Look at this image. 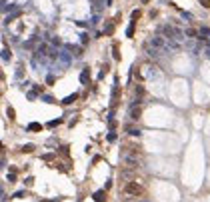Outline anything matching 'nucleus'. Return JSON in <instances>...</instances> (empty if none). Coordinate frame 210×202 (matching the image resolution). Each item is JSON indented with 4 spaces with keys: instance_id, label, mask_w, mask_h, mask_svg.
I'll list each match as a JSON object with an SVG mask.
<instances>
[{
    "instance_id": "nucleus-12",
    "label": "nucleus",
    "mask_w": 210,
    "mask_h": 202,
    "mask_svg": "<svg viewBox=\"0 0 210 202\" xmlns=\"http://www.w3.org/2000/svg\"><path fill=\"white\" fill-rule=\"evenodd\" d=\"M32 150H34V146H32V144H24L22 146V152H32Z\"/></svg>"
},
{
    "instance_id": "nucleus-14",
    "label": "nucleus",
    "mask_w": 210,
    "mask_h": 202,
    "mask_svg": "<svg viewBox=\"0 0 210 202\" xmlns=\"http://www.w3.org/2000/svg\"><path fill=\"white\" fill-rule=\"evenodd\" d=\"M2 58H4V60H10V50H6V48H4V52H2Z\"/></svg>"
},
{
    "instance_id": "nucleus-19",
    "label": "nucleus",
    "mask_w": 210,
    "mask_h": 202,
    "mask_svg": "<svg viewBox=\"0 0 210 202\" xmlns=\"http://www.w3.org/2000/svg\"><path fill=\"white\" fill-rule=\"evenodd\" d=\"M200 34H206V36H210V28H200Z\"/></svg>"
},
{
    "instance_id": "nucleus-22",
    "label": "nucleus",
    "mask_w": 210,
    "mask_h": 202,
    "mask_svg": "<svg viewBox=\"0 0 210 202\" xmlns=\"http://www.w3.org/2000/svg\"><path fill=\"white\" fill-rule=\"evenodd\" d=\"M34 92H40V94H42V92H44V88H42V86H34Z\"/></svg>"
},
{
    "instance_id": "nucleus-23",
    "label": "nucleus",
    "mask_w": 210,
    "mask_h": 202,
    "mask_svg": "<svg viewBox=\"0 0 210 202\" xmlns=\"http://www.w3.org/2000/svg\"><path fill=\"white\" fill-rule=\"evenodd\" d=\"M140 2H142V4H148V2H150V0H140Z\"/></svg>"
},
{
    "instance_id": "nucleus-6",
    "label": "nucleus",
    "mask_w": 210,
    "mask_h": 202,
    "mask_svg": "<svg viewBox=\"0 0 210 202\" xmlns=\"http://www.w3.org/2000/svg\"><path fill=\"white\" fill-rule=\"evenodd\" d=\"M94 200H96V202H104V200H106V198H104V190H98V192H96V194H94Z\"/></svg>"
},
{
    "instance_id": "nucleus-21",
    "label": "nucleus",
    "mask_w": 210,
    "mask_h": 202,
    "mask_svg": "<svg viewBox=\"0 0 210 202\" xmlns=\"http://www.w3.org/2000/svg\"><path fill=\"white\" fill-rule=\"evenodd\" d=\"M52 44H56V46H60L62 42H60V38H52Z\"/></svg>"
},
{
    "instance_id": "nucleus-16",
    "label": "nucleus",
    "mask_w": 210,
    "mask_h": 202,
    "mask_svg": "<svg viewBox=\"0 0 210 202\" xmlns=\"http://www.w3.org/2000/svg\"><path fill=\"white\" fill-rule=\"evenodd\" d=\"M126 34H128V36H132V34H134V22H132V24L128 26V30H126Z\"/></svg>"
},
{
    "instance_id": "nucleus-11",
    "label": "nucleus",
    "mask_w": 210,
    "mask_h": 202,
    "mask_svg": "<svg viewBox=\"0 0 210 202\" xmlns=\"http://www.w3.org/2000/svg\"><path fill=\"white\" fill-rule=\"evenodd\" d=\"M112 56H114L116 60H118V58H120V54H118V46H116V44L112 46Z\"/></svg>"
},
{
    "instance_id": "nucleus-20",
    "label": "nucleus",
    "mask_w": 210,
    "mask_h": 202,
    "mask_svg": "<svg viewBox=\"0 0 210 202\" xmlns=\"http://www.w3.org/2000/svg\"><path fill=\"white\" fill-rule=\"evenodd\" d=\"M200 4H202L204 8H210V0H200Z\"/></svg>"
},
{
    "instance_id": "nucleus-15",
    "label": "nucleus",
    "mask_w": 210,
    "mask_h": 202,
    "mask_svg": "<svg viewBox=\"0 0 210 202\" xmlns=\"http://www.w3.org/2000/svg\"><path fill=\"white\" fill-rule=\"evenodd\" d=\"M138 18H140V10H134V12H132V20H134V22H136Z\"/></svg>"
},
{
    "instance_id": "nucleus-1",
    "label": "nucleus",
    "mask_w": 210,
    "mask_h": 202,
    "mask_svg": "<svg viewBox=\"0 0 210 202\" xmlns=\"http://www.w3.org/2000/svg\"><path fill=\"white\" fill-rule=\"evenodd\" d=\"M124 192H126L128 196H136V198H138V196L144 194V186H142V184H138V182H128V184L124 186Z\"/></svg>"
},
{
    "instance_id": "nucleus-2",
    "label": "nucleus",
    "mask_w": 210,
    "mask_h": 202,
    "mask_svg": "<svg viewBox=\"0 0 210 202\" xmlns=\"http://www.w3.org/2000/svg\"><path fill=\"white\" fill-rule=\"evenodd\" d=\"M140 114H142L140 106H132V108H130V118H132V120H138V118H140Z\"/></svg>"
},
{
    "instance_id": "nucleus-10",
    "label": "nucleus",
    "mask_w": 210,
    "mask_h": 202,
    "mask_svg": "<svg viewBox=\"0 0 210 202\" xmlns=\"http://www.w3.org/2000/svg\"><path fill=\"white\" fill-rule=\"evenodd\" d=\"M6 116H8L10 120H14V108H12V106H8V108H6Z\"/></svg>"
},
{
    "instance_id": "nucleus-7",
    "label": "nucleus",
    "mask_w": 210,
    "mask_h": 202,
    "mask_svg": "<svg viewBox=\"0 0 210 202\" xmlns=\"http://www.w3.org/2000/svg\"><path fill=\"white\" fill-rule=\"evenodd\" d=\"M126 132H128L130 136H140V130H138V128H130V126H128V128H126Z\"/></svg>"
},
{
    "instance_id": "nucleus-5",
    "label": "nucleus",
    "mask_w": 210,
    "mask_h": 202,
    "mask_svg": "<svg viewBox=\"0 0 210 202\" xmlns=\"http://www.w3.org/2000/svg\"><path fill=\"white\" fill-rule=\"evenodd\" d=\"M152 44L156 46V48H162V46H164V40H162V36H156V38H152Z\"/></svg>"
},
{
    "instance_id": "nucleus-4",
    "label": "nucleus",
    "mask_w": 210,
    "mask_h": 202,
    "mask_svg": "<svg viewBox=\"0 0 210 202\" xmlns=\"http://www.w3.org/2000/svg\"><path fill=\"white\" fill-rule=\"evenodd\" d=\"M126 164H128L130 168H138V160L132 158V156H126Z\"/></svg>"
},
{
    "instance_id": "nucleus-17",
    "label": "nucleus",
    "mask_w": 210,
    "mask_h": 202,
    "mask_svg": "<svg viewBox=\"0 0 210 202\" xmlns=\"http://www.w3.org/2000/svg\"><path fill=\"white\" fill-rule=\"evenodd\" d=\"M186 36H190V38H194V36H198V32H196V30H186Z\"/></svg>"
},
{
    "instance_id": "nucleus-8",
    "label": "nucleus",
    "mask_w": 210,
    "mask_h": 202,
    "mask_svg": "<svg viewBox=\"0 0 210 202\" xmlns=\"http://www.w3.org/2000/svg\"><path fill=\"white\" fill-rule=\"evenodd\" d=\"M42 128V126L38 124V122H32V124L30 126H28V130H32V132H38V130Z\"/></svg>"
},
{
    "instance_id": "nucleus-3",
    "label": "nucleus",
    "mask_w": 210,
    "mask_h": 202,
    "mask_svg": "<svg viewBox=\"0 0 210 202\" xmlns=\"http://www.w3.org/2000/svg\"><path fill=\"white\" fill-rule=\"evenodd\" d=\"M88 80H90V72H88V68H84V70H82V74H80V82H82V84H86Z\"/></svg>"
},
{
    "instance_id": "nucleus-13",
    "label": "nucleus",
    "mask_w": 210,
    "mask_h": 202,
    "mask_svg": "<svg viewBox=\"0 0 210 202\" xmlns=\"http://www.w3.org/2000/svg\"><path fill=\"white\" fill-rule=\"evenodd\" d=\"M104 32H106V34H112V32H114V24H108V26L104 28Z\"/></svg>"
},
{
    "instance_id": "nucleus-9",
    "label": "nucleus",
    "mask_w": 210,
    "mask_h": 202,
    "mask_svg": "<svg viewBox=\"0 0 210 202\" xmlns=\"http://www.w3.org/2000/svg\"><path fill=\"white\" fill-rule=\"evenodd\" d=\"M76 98H78V94H72V96H68V98H64L62 102H64V104H72V102H74Z\"/></svg>"
},
{
    "instance_id": "nucleus-18",
    "label": "nucleus",
    "mask_w": 210,
    "mask_h": 202,
    "mask_svg": "<svg viewBox=\"0 0 210 202\" xmlns=\"http://www.w3.org/2000/svg\"><path fill=\"white\" fill-rule=\"evenodd\" d=\"M136 94L142 96V94H144V88H142V86H136Z\"/></svg>"
}]
</instances>
